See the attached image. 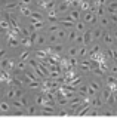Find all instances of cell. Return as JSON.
I'll return each instance as SVG.
<instances>
[{
  "mask_svg": "<svg viewBox=\"0 0 117 126\" xmlns=\"http://www.w3.org/2000/svg\"><path fill=\"white\" fill-rule=\"evenodd\" d=\"M117 83V74H108L105 77V85L107 86H113Z\"/></svg>",
  "mask_w": 117,
  "mask_h": 126,
  "instance_id": "cell-13",
  "label": "cell"
},
{
  "mask_svg": "<svg viewBox=\"0 0 117 126\" xmlns=\"http://www.w3.org/2000/svg\"><path fill=\"white\" fill-rule=\"evenodd\" d=\"M102 40H104V43H105L107 46H113L114 42H116L113 33H108V31H104V34H102Z\"/></svg>",
  "mask_w": 117,
  "mask_h": 126,
  "instance_id": "cell-4",
  "label": "cell"
},
{
  "mask_svg": "<svg viewBox=\"0 0 117 126\" xmlns=\"http://www.w3.org/2000/svg\"><path fill=\"white\" fill-rule=\"evenodd\" d=\"M116 49H117V46H116Z\"/></svg>",
  "mask_w": 117,
  "mask_h": 126,
  "instance_id": "cell-37",
  "label": "cell"
},
{
  "mask_svg": "<svg viewBox=\"0 0 117 126\" xmlns=\"http://www.w3.org/2000/svg\"><path fill=\"white\" fill-rule=\"evenodd\" d=\"M68 56H79V46H71L68 49Z\"/></svg>",
  "mask_w": 117,
  "mask_h": 126,
  "instance_id": "cell-20",
  "label": "cell"
},
{
  "mask_svg": "<svg viewBox=\"0 0 117 126\" xmlns=\"http://www.w3.org/2000/svg\"><path fill=\"white\" fill-rule=\"evenodd\" d=\"M59 22H61V25L65 27V28H74V24H76V21H73L70 16H67V18H61Z\"/></svg>",
  "mask_w": 117,
  "mask_h": 126,
  "instance_id": "cell-5",
  "label": "cell"
},
{
  "mask_svg": "<svg viewBox=\"0 0 117 126\" xmlns=\"http://www.w3.org/2000/svg\"><path fill=\"white\" fill-rule=\"evenodd\" d=\"M28 113H30V114H34V113H36V108H34V107H30V108H28Z\"/></svg>",
  "mask_w": 117,
  "mask_h": 126,
  "instance_id": "cell-31",
  "label": "cell"
},
{
  "mask_svg": "<svg viewBox=\"0 0 117 126\" xmlns=\"http://www.w3.org/2000/svg\"><path fill=\"white\" fill-rule=\"evenodd\" d=\"M70 9H71L70 2H68V0H64V2H61L59 5H58L56 12H58V14H65V12H70Z\"/></svg>",
  "mask_w": 117,
  "mask_h": 126,
  "instance_id": "cell-3",
  "label": "cell"
},
{
  "mask_svg": "<svg viewBox=\"0 0 117 126\" xmlns=\"http://www.w3.org/2000/svg\"><path fill=\"white\" fill-rule=\"evenodd\" d=\"M79 68L83 71V73H88V71H92V61L90 58H86V59H82L79 62Z\"/></svg>",
  "mask_w": 117,
  "mask_h": 126,
  "instance_id": "cell-2",
  "label": "cell"
},
{
  "mask_svg": "<svg viewBox=\"0 0 117 126\" xmlns=\"http://www.w3.org/2000/svg\"><path fill=\"white\" fill-rule=\"evenodd\" d=\"M114 116H117V110H114Z\"/></svg>",
  "mask_w": 117,
  "mask_h": 126,
  "instance_id": "cell-35",
  "label": "cell"
},
{
  "mask_svg": "<svg viewBox=\"0 0 117 126\" xmlns=\"http://www.w3.org/2000/svg\"><path fill=\"white\" fill-rule=\"evenodd\" d=\"M102 34H104V28H102V27H96V28L92 30L93 40H99V39H102Z\"/></svg>",
  "mask_w": 117,
  "mask_h": 126,
  "instance_id": "cell-8",
  "label": "cell"
},
{
  "mask_svg": "<svg viewBox=\"0 0 117 126\" xmlns=\"http://www.w3.org/2000/svg\"><path fill=\"white\" fill-rule=\"evenodd\" d=\"M114 62H116V64H117V61H114Z\"/></svg>",
  "mask_w": 117,
  "mask_h": 126,
  "instance_id": "cell-36",
  "label": "cell"
},
{
  "mask_svg": "<svg viewBox=\"0 0 117 126\" xmlns=\"http://www.w3.org/2000/svg\"><path fill=\"white\" fill-rule=\"evenodd\" d=\"M67 104H70V99H68V98H62V99L58 101V105H59V107H64V105H67Z\"/></svg>",
  "mask_w": 117,
  "mask_h": 126,
  "instance_id": "cell-23",
  "label": "cell"
},
{
  "mask_svg": "<svg viewBox=\"0 0 117 126\" xmlns=\"http://www.w3.org/2000/svg\"><path fill=\"white\" fill-rule=\"evenodd\" d=\"M56 36H58V39H59V40H64V39H67L68 33H67V30H64V28H59V30L56 31Z\"/></svg>",
  "mask_w": 117,
  "mask_h": 126,
  "instance_id": "cell-19",
  "label": "cell"
},
{
  "mask_svg": "<svg viewBox=\"0 0 117 126\" xmlns=\"http://www.w3.org/2000/svg\"><path fill=\"white\" fill-rule=\"evenodd\" d=\"M74 42H76V43H77L79 46H82V45H85V39H83V33H79Z\"/></svg>",
  "mask_w": 117,
  "mask_h": 126,
  "instance_id": "cell-22",
  "label": "cell"
},
{
  "mask_svg": "<svg viewBox=\"0 0 117 126\" xmlns=\"http://www.w3.org/2000/svg\"><path fill=\"white\" fill-rule=\"evenodd\" d=\"M113 36H114V39L117 40V30H114V31H113Z\"/></svg>",
  "mask_w": 117,
  "mask_h": 126,
  "instance_id": "cell-34",
  "label": "cell"
},
{
  "mask_svg": "<svg viewBox=\"0 0 117 126\" xmlns=\"http://www.w3.org/2000/svg\"><path fill=\"white\" fill-rule=\"evenodd\" d=\"M89 88H92L95 92H99V91H101V83H99L98 80H90V82H89Z\"/></svg>",
  "mask_w": 117,
  "mask_h": 126,
  "instance_id": "cell-17",
  "label": "cell"
},
{
  "mask_svg": "<svg viewBox=\"0 0 117 126\" xmlns=\"http://www.w3.org/2000/svg\"><path fill=\"white\" fill-rule=\"evenodd\" d=\"M88 85H79V88H77V94L80 95V96H88Z\"/></svg>",
  "mask_w": 117,
  "mask_h": 126,
  "instance_id": "cell-15",
  "label": "cell"
},
{
  "mask_svg": "<svg viewBox=\"0 0 117 126\" xmlns=\"http://www.w3.org/2000/svg\"><path fill=\"white\" fill-rule=\"evenodd\" d=\"M58 116H70V110H59L58 111Z\"/></svg>",
  "mask_w": 117,
  "mask_h": 126,
  "instance_id": "cell-27",
  "label": "cell"
},
{
  "mask_svg": "<svg viewBox=\"0 0 117 126\" xmlns=\"http://www.w3.org/2000/svg\"><path fill=\"white\" fill-rule=\"evenodd\" d=\"M77 34H79V33H77L76 30H71V31L68 33V36H67V39H68L70 42H74V40H76V37H77Z\"/></svg>",
  "mask_w": 117,
  "mask_h": 126,
  "instance_id": "cell-21",
  "label": "cell"
},
{
  "mask_svg": "<svg viewBox=\"0 0 117 126\" xmlns=\"http://www.w3.org/2000/svg\"><path fill=\"white\" fill-rule=\"evenodd\" d=\"M90 105L95 107V108H101L104 105V99L99 98V96H93V98H90Z\"/></svg>",
  "mask_w": 117,
  "mask_h": 126,
  "instance_id": "cell-6",
  "label": "cell"
},
{
  "mask_svg": "<svg viewBox=\"0 0 117 126\" xmlns=\"http://www.w3.org/2000/svg\"><path fill=\"white\" fill-rule=\"evenodd\" d=\"M73 21H80V18H82V15H80V9H70V15H68Z\"/></svg>",
  "mask_w": 117,
  "mask_h": 126,
  "instance_id": "cell-9",
  "label": "cell"
},
{
  "mask_svg": "<svg viewBox=\"0 0 117 126\" xmlns=\"http://www.w3.org/2000/svg\"><path fill=\"white\" fill-rule=\"evenodd\" d=\"M107 56L108 58H111L113 61H117V49L116 47H113V46H108V49H107Z\"/></svg>",
  "mask_w": 117,
  "mask_h": 126,
  "instance_id": "cell-11",
  "label": "cell"
},
{
  "mask_svg": "<svg viewBox=\"0 0 117 126\" xmlns=\"http://www.w3.org/2000/svg\"><path fill=\"white\" fill-rule=\"evenodd\" d=\"M113 98H114V104H117V92H113Z\"/></svg>",
  "mask_w": 117,
  "mask_h": 126,
  "instance_id": "cell-33",
  "label": "cell"
},
{
  "mask_svg": "<svg viewBox=\"0 0 117 126\" xmlns=\"http://www.w3.org/2000/svg\"><path fill=\"white\" fill-rule=\"evenodd\" d=\"M58 30H59V27H58V24H52L50 27H49V33L52 34V33H56Z\"/></svg>",
  "mask_w": 117,
  "mask_h": 126,
  "instance_id": "cell-24",
  "label": "cell"
},
{
  "mask_svg": "<svg viewBox=\"0 0 117 126\" xmlns=\"http://www.w3.org/2000/svg\"><path fill=\"white\" fill-rule=\"evenodd\" d=\"M37 42H39V43H40V45H42V43H44V37H43V36H40V37H39V40H37Z\"/></svg>",
  "mask_w": 117,
  "mask_h": 126,
  "instance_id": "cell-32",
  "label": "cell"
},
{
  "mask_svg": "<svg viewBox=\"0 0 117 126\" xmlns=\"http://www.w3.org/2000/svg\"><path fill=\"white\" fill-rule=\"evenodd\" d=\"M101 52V47H99V45H93V47L90 49V52L89 53H99Z\"/></svg>",
  "mask_w": 117,
  "mask_h": 126,
  "instance_id": "cell-25",
  "label": "cell"
},
{
  "mask_svg": "<svg viewBox=\"0 0 117 126\" xmlns=\"http://www.w3.org/2000/svg\"><path fill=\"white\" fill-rule=\"evenodd\" d=\"M102 116H114V110H105L102 113Z\"/></svg>",
  "mask_w": 117,
  "mask_h": 126,
  "instance_id": "cell-29",
  "label": "cell"
},
{
  "mask_svg": "<svg viewBox=\"0 0 117 126\" xmlns=\"http://www.w3.org/2000/svg\"><path fill=\"white\" fill-rule=\"evenodd\" d=\"M111 95H113V91H111V88L105 85V89H104V91L101 92V98L104 99V102H107V99H108V98H110Z\"/></svg>",
  "mask_w": 117,
  "mask_h": 126,
  "instance_id": "cell-10",
  "label": "cell"
},
{
  "mask_svg": "<svg viewBox=\"0 0 117 126\" xmlns=\"http://www.w3.org/2000/svg\"><path fill=\"white\" fill-rule=\"evenodd\" d=\"M88 55H89L88 45H82V46H79V56H80V58H86Z\"/></svg>",
  "mask_w": 117,
  "mask_h": 126,
  "instance_id": "cell-14",
  "label": "cell"
},
{
  "mask_svg": "<svg viewBox=\"0 0 117 126\" xmlns=\"http://www.w3.org/2000/svg\"><path fill=\"white\" fill-rule=\"evenodd\" d=\"M62 49H64L62 45H56V46H55V52H62Z\"/></svg>",
  "mask_w": 117,
  "mask_h": 126,
  "instance_id": "cell-30",
  "label": "cell"
},
{
  "mask_svg": "<svg viewBox=\"0 0 117 126\" xmlns=\"http://www.w3.org/2000/svg\"><path fill=\"white\" fill-rule=\"evenodd\" d=\"M110 22L117 24V14H110Z\"/></svg>",
  "mask_w": 117,
  "mask_h": 126,
  "instance_id": "cell-26",
  "label": "cell"
},
{
  "mask_svg": "<svg viewBox=\"0 0 117 126\" xmlns=\"http://www.w3.org/2000/svg\"><path fill=\"white\" fill-rule=\"evenodd\" d=\"M83 39H85V45H90L93 42V36H92V30H86L83 33Z\"/></svg>",
  "mask_w": 117,
  "mask_h": 126,
  "instance_id": "cell-12",
  "label": "cell"
},
{
  "mask_svg": "<svg viewBox=\"0 0 117 126\" xmlns=\"http://www.w3.org/2000/svg\"><path fill=\"white\" fill-rule=\"evenodd\" d=\"M83 21H85L86 24L95 25V24L98 22V15H96L95 12H92V11H86L85 15H83Z\"/></svg>",
  "mask_w": 117,
  "mask_h": 126,
  "instance_id": "cell-1",
  "label": "cell"
},
{
  "mask_svg": "<svg viewBox=\"0 0 117 126\" xmlns=\"http://www.w3.org/2000/svg\"><path fill=\"white\" fill-rule=\"evenodd\" d=\"M79 56H68V65L70 67H79Z\"/></svg>",
  "mask_w": 117,
  "mask_h": 126,
  "instance_id": "cell-18",
  "label": "cell"
},
{
  "mask_svg": "<svg viewBox=\"0 0 117 126\" xmlns=\"http://www.w3.org/2000/svg\"><path fill=\"white\" fill-rule=\"evenodd\" d=\"M110 71H111V74H117V64H116V62L110 67Z\"/></svg>",
  "mask_w": 117,
  "mask_h": 126,
  "instance_id": "cell-28",
  "label": "cell"
},
{
  "mask_svg": "<svg viewBox=\"0 0 117 126\" xmlns=\"http://www.w3.org/2000/svg\"><path fill=\"white\" fill-rule=\"evenodd\" d=\"M98 22L101 24V27L102 28H105V27H108V24H110V18L108 16H98Z\"/></svg>",
  "mask_w": 117,
  "mask_h": 126,
  "instance_id": "cell-16",
  "label": "cell"
},
{
  "mask_svg": "<svg viewBox=\"0 0 117 126\" xmlns=\"http://www.w3.org/2000/svg\"><path fill=\"white\" fill-rule=\"evenodd\" d=\"M74 30L77 31V33H85L86 31V22L85 21H76V24H74Z\"/></svg>",
  "mask_w": 117,
  "mask_h": 126,
  "instance_id": "cell-7",
  "label": "cell"
}]
</instances>
